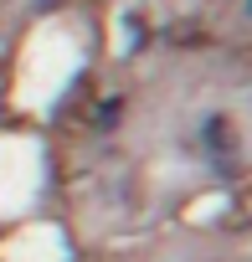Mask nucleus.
<instances>
[{"label": "nucleus", "mask_w": 252, "mask_h": 262, "mask_svg": "<svg viewBox=\"0 0 252 262\" xmlns=\"http://www.w3.org/2000/svg\"><path fill=\"white\" fill-rule=\"evenodd\" d=\"M247 11H252V0H247Z\"/></svg>", "instance_id": "1"}]
</instances>
